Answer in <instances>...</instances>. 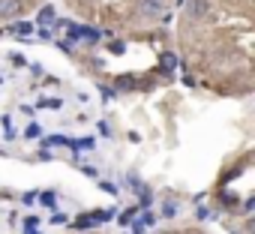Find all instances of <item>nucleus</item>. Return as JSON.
Returning a JSON list of instances; mask_svg holds the SVG:
<instances>
[{
    "instance_id": "obj_1",
    "label": "nucleus",
    "mask_w": 255,
    "mask_h": 234,
    "mask_svg": "<svg viewBox=\"0 0 255 234\" xmlns=\"http://www.w3.org/2000/svg\"><path fill=\"white\" fill-rule=\"evenodd\" d=\"M111 219V213H84V216H78L75 219V228H90V225H99V222H108Z\"/></svg>"
},
{
    "instance_id": "obj_2",
    "label": "nucleus",
    "mask_w": 255,
    "mask_h": 234,
    "mask_svg": "<svg viewBox=\"0 0 255 234\" xmlns=\"http://www.w3.org/2000/svg\"><path fill=\"white\" fill-rule=\"evenodd\" d=\"M18 9H21L18 0H0V18H12L18 15Z\"/></svg>"
},
{
    "instance_id": "obj_3",
    "label": "nucleus",
    "mask_w": 255,
    "mask_h": 234,
    "mask_svg": "<svg viewBox=\"0 0 255 234\" xmlns=\"http://www.w3.org/2000/svg\"><path fill=\"white\" fill-rule=\"evenodd\" d=\"M141 9H144L147 15H159V12L165 9V0H141Z\"/></svg>"
},
{
    "instance_id": "obj_4",
    "label": "nucleus",
    "mask_w": 255,
    "mask_h": 234,
    "mask_svg": "<svg viewBox=\"0 0 255 234\" xmlns=\"http://www.w3.org/2000/svg\"><path fill=\"white\" fill-rule=\"evenodd\" d=\"M189 15H192V18L207 15V0H192V3H189Z\"/></svg>"
},
{
    "instance_id": "obj_5",
    "label": "nucleus",
    "mask_w": 255,
    "mask_h": 234,
    "mask_svg": "<svg viewBox=\"0 0 255 234\" xmlns=\"http://www.w3.org/2000/svg\"><path fill=\"white\" fill-rule=\"evenodd\" d=\"M39 21H54V9H51V6H45V9L39 12Z\"/></svg>"
},
{
    "instance_id": "obj_6",
    "label": "nucleus",
    "mask_w": 255,
    "mask_h": 234,
    "mask_svg": "<svg viewBox=\"0 0 255 234\" xmlns=\"http://www.w3.org/2000/svg\"><path fill=\"white\" fill-rule=\"evenodd\" d=\"M162 66H165V69H174V66H177L174 54H162Z\"/></svg>"
},
{
    "instance_id": "obj_7",
    "label": "nucleus",
    "mask_w": 255,
    "mask_h": 234,
    "mask_svg": "<svg viewBox=\"0 0 255 234\" xmlns=\"http://www.w3.org/2000/svg\"><path fill=\"white\" fill-rule=\"evenodd\" d=\"M54 201H57L54 192H42V204H45V207H54Z\"/></svg>"
},
{
    "instance_id": "obj_8",
    "label": "nucleus",
    "mask_w": 255,
    "mask_h": 234,
    "mask_svg": "<svg viewBox=\"0 0 255 234\" xmlns=\"http://www.w3.org/2000/svg\"><path fill=\"white\" fill-rule=\"evenodd\" d=\"M132 216H135V210H126V213L120 216V222H123V225H129V222H132Z\"/></svg>"
},
{
    "instance_id": "obj_9",
    "label": "nucleus",
    "mask_w": 255,
    "mask_h": 234,
    "mask_svg": "<svg viewBox=\"0 0 255 234\" xmlns=\"http://www.w3.org/2000/svg\"><path fill=\"white\" fill-rule=\"evenodd\" d=\"M15 30H18L21 36H27V33H30V24H24V21H21V24H15Z\"/></svg>"
}]
</instances>
